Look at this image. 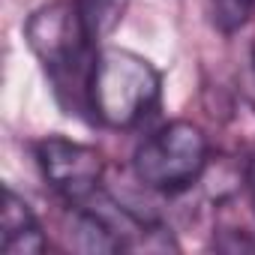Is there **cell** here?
Here are the masks:
<instances>
[{
  "instance_id": "cell-4",
  "label": "cell",
  "mask_w": 255,
  "mask_h": 255,
  "mask_svg": "<svg viewBox=\"0 0 255 255\" xmlns=\"http://www.w3.org/2000/svg\"><path fill=\"white\" fill-rule=\"evenodd\" d=\"M36 162L45 177V183L72 207L87 204L96 192H102L105 177V159L96 147L63 138V135H45L36 141Z\"/></svg>"
},
{
  "instance_id": "cell-2",
  "label": "cell",
  "mask_w": 255,
  "mask_h": 255,
  "mask_svg": "<svg viewBox=\"0 0 255 255\" xmlns=\"http://www.w3.org/2000/svg\"><path fill=\"white\" fill-rule=\"evenodd\" d=\"M162 99L159 69L129 48H99L90 72V111L108 129H132Z\"/></svg>"
},
{
  "instance_id": "cell-1",
  "label": "cell",
  "mask_w": 255,
  "mask_h": 255,
  "mask_svg": "<svg viewBox=\"0 0 255 255\" xmlns=\"http://www.w3.org/2000/svg\"><path fill=\"white\" fill-rule=\"evenodd\" d=\"M24 36L51 78L57 102L69 114L90 111V72L99 48L84 33L75 0H51L39 6L24 24Z\"/></svg>"
},
{
  "instance_id": "cell-9",
  "label": "cell",
  "mask_w": 255,
  "mask_h": 255,
  "mask_svg": "<svg viewBox=\"0 0 255 255\" xmlns=\"http://www.w3.org/2000/svg\"><path fill=\"white\" fill-rule=\"evenodd\" d=\"M246 180H249V192H252V207H255V150L249 156V165H246Z\"/></svg>"
},
{
  "instance_id": "cell-5",
  "label": "cell",
  "mask_w": 255,
  "mask_h": 255,
  "mask_svg": "<svg viewBox=\"0 0 255 255\" xmlns=\"http://www.w3.org/2000/svg\"><path fill=\"white\" fill-rule=\"evenodd\" d=\"M0 249L6 255H36L48 249L39 219L30 204L12 189L3 186V210H0Z\"/></svg>"
},
{
  "instance_id": "cell-7",
  "label": "cell",
  "mask_w": 255,
  "mask_h": 255,
  "mask_svg": "<svg viewBox=\"0 0 255 255\" xmlns=\"http://www.w3.org/2000/svg\"><path fill=\"white\" fill-rule=\"evenodd\" d=\"M255 9V0H210L213 24L222 33H237Z\"/></svg>"
},
{
  "instance_id": "cell-3",
  "label": "cell",
  "mask_w": 255,
  "mask_h": 255,
  "mask_svg": "<svg viewBox=\"0 0 255 255\" xmlns=\"http://www.w3.org/2000/svg\"><path fill=\"white\" fill-rule=\"evenodd\" d=\"M207 162L210 141L204 129L189 120H171L138 144L132 156V171L147 189L171 195L198 183Z\"/></svg>"
},
{
  "instance_id": "cell-8",
  "label": "cell",
  "mask_w": 255,
  "mask_h": 255,
  "mask_svg": "<svg viewBox=\"0 0 255 255\" xmlns=\"http://www.w3.org/2000/svg\"><path fill=\"white\" fill-rule=\"evenodd\" d=\"M246 84H249V96H252V102H255V48H252V54H249V72H246Z\"/></svg>"
},
{
  "instance_id": "cell-6",
  "label": "cell",
  "mask_w": 255,
  "mask_h": 255,
  "mask_svg": "<svg viewBox=\"0 0 255 255\" xmlns=\"http://www.w3.org/2000/svg\"><path fill=\"white\" fill-rule=\"evenodd\" d=\"M129 3L132 0H75L78 18H81L84 33L90 36L93 45H99L102 39H108L117 30V24L123 21Z\"/></svg>"
}]
</instances>
